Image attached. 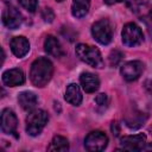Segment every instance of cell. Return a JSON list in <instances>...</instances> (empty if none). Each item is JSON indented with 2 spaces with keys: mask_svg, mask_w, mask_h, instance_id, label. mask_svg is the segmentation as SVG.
Segmentation results:
<instances>
[{
  "mask_svg": "<svg viewBox=\"0 0 152 152\" xmlns=\"http://www.w3.org/2000/svg\"><path fill=\"white\" fill-rule=\"evenodd\" d=\"M107 144H108V138L101 131H93L88 133V135L84 139V147L90 152L103 151L107 147Z\"/></svg>",
  "mask_w": 152,
  "mask_h": 152,
  "instance_id": "8992f818",
  "label": "cell"
},
{
  "mask_svg": "<svg viewBox=\"0 0 152 152\" xmlns=\"http://www.w3.org/2000/svg\"><path fill=\"white\" fill-rule=\"evenodd\" d=\"M80 82L86 93H94L100 87L99 77L91 72H82L80 76Z\"/></svg>",
  "mask_w": 152,
  "mask_h": 152,
  "instance_id": "4fadbf2b",
  "label": "cell"
},
{
  "mask_svg": "<svg viewBox=\"0 0 152 152\" xmlns=\"http://www.w3.org/2000/svg\"><path fill=\"white\" fill-rule=\"evenodd\" d=\"M95 102H96L97 107H101V108H107L108 102H109L107 94H103V93L99 94V95L95 97Z\"/></svg>",
  "mask_w": 152,
  "mask_h": 152,
  "instance_id": "cb8c5ba5",
  "label": "cell"
},
{
  "mask_svg": "<svg viewBox=\"0 0 152 152\" xmlns=\"http://www.w3.org/2000/svg\"><path fill=\"white\" fill-rule=\"evenodd\" d=\"M18 102H19L20 107L24 110L31 112L36 107V104L38 102V99H37L36 94L32 93V91H23L18 96Z\"/></svg>",
  "mask_w": 152,
  "mask_h": 152,
  "instance_id": "9a60e30c",
  "label": "cell"
},
{
  "mask_svg": "<svg viewBox=\"0 0 152 152\" xmlns=\"http://www.w3.org/2000/svg\"><path fill=\"white\" fill-rule=\"evenodd\" d=\"M90 7L89 0H72L71 5V13L75 18H83Z\"/></svg>",
  "mask_w": 152,
  "mask_h": 152,
  "instance_id": "e0dca14e",
  "label": "cell"
},
{
  "mask_svg": "<svg viewBox=\"0 0 152 152\" xmlns=\"http://www.w3.org/2000/svg\"><path fill=\"white\" fill-rule=\"evenodd\" d=\"M107 5H114V4H118V2H121L124 0H103Z\"/></svg>",
  "mask_w": 152,
  "mask_h": 152,
  "instance_id": "83f0119b",
  "label": "cell"
},
{
  "mask_svg": "<svg viewBox=\"0 0 152 152\" xmlns=\"http://www.w3.org/2000/svg\"><path fill=\"white\" fill-rule=\"evenodd\" d=\"M52 74H53V65L51 61L48 59L46 57H39L31 64L30 80L32 84L38 88L45 87L51 80Z\"/></svg>",
  "mask_w": 152,
  "mask_h": 152,
  "instance_id": "6da1fadb",
  "label": "cell"
},
{
  "mask_svg": "<svg viewBox=\"0 0 152 152\" xmlns=\"http://www.w3.org/2000/svg\"><path fill=\"white\" fill-rule=\"evenodd\" d=\"M142 71H144V64L140 61L126 62L120 69V74L122 76V78L127 82H133V81L138 80L141 76Z\"/></svg>",
  "mask_w": 152,
  "mask_h": 152,
  "instance_id": "52a82bcc",
  "label": "cell"
},
{
  "mask_svg": "<svg viewBox=\"0 0 152 152\" xmlns=\"http://www.w3.org/2000/svg\"><path fill=\"white\" fill-rule=\"evenodd\" d=\"M69 141L62 135H55L48 147V151H68Z\"/></svg>",
  "mask_w": 152,
  "mask_h": 152,
  "instance_id": "d6986e66",
  "label": "cell"
},
{
  "mask_svg": "<svg viewBox=\"0 0 152 152\" xmlns=\"http://www.w3.org/2000/svg\"><path fill=\"white\" fill-rule=\"evenodd\" d=\"M145 88H146L147 93L152 96V78H150V80L146 81V83H145Z\"/></svg>",
  "mask_w": 152,
  "mask_h": 152,
  "instance_id": "484cf974",
  "label": "cell"
},
{
  "mask_svg": "<svg viewBox=\"0 0 152 152\" xmlns=\"http://www.w3.org/2000/svg\"><path fill=\"white\" fill-rule=\"evenodd\" d=\"M142 151H152V142H146V145L144 146V148H142Z\"/></svg>",
  "mask_w": 152,
  "mask_h": 152,
  "instance_id": "f1b7e54d",
  "label": "cell"
},
{
  "mask_svg": "<svg viewBox=\"0 0 152 152\" xmlns=\"http://www.w3.org/2000/svg\"><path fill=\"white\" fill-rule=\"evenodd\" d=\"M18 2L20 4L21 7H24L27 12L31 13H33L38 6V0H18Z\"/></svg>",
  "mask_w": 152,
  "mask_h": 152,
  "instance_id": "7402d4cb",
  "label": "cell"
},
{
  "mask_svg": "<svg viewBox=\"0 0 152 152\" xmlns=\"http://www.w3.org/2000/svg\"><path fill=\"white\" fill-rule=\"evenodd\" d=\"M112 132H113V134H114L115 137H118V135H119L120 129H119V126H118V124H116V122H112Z\"/></svg>",
  "mask_w": 152,
  "mask_h": 152,
  "instance_id": "4316f807",
  "label": "cell"
},
{
  "mask_svg": "<svg viewBox=\"0 0 152 152\" xmlns=\"http://www.w3.org/2000/svg\"><path fill=\"white\" fill-rule=\"evenodd\" d=\"M56 1H58V2H62V1H63V0H56Z\"/></svg>",
  "mask_w": 152,
  "mask_h": 152,
  "instance_id": "f546056e",
  "label": "cell"
},
{
  "mask_svg": "<svg viewBox=\"0 0 152 152\" xmlns=\"http://www.w3.org/2000/svg\"><path fill=\"white\" fill-rule=\"evenodd\" d=\"M140 18H141V20L145 23V25H146V27L148 28V31L152 33V6L148 7V8L140 15Z\"/></svg>",
  "mask_w": 152,
  "mask_h": 152,
  "instance_id": "44dd1931",
  "label": "cell"
},
{
  "mask_svg": "<svg viewBox=\"0 0 152 152\" xmlns=\"http://www.w3.org/2000/svg\"><path fill=\"white\" fill-rule=\"evenodd\" d=\"M127 6L133 13L138 15H141L148 8L147 0H127Z\"/></svg>",
  "mask_w": 152,
  "mask_h": 152,
  "instance_id": "ffe728a7",
  "label": "cell"
},
{
  "mask_svg": "<svg viewBox=\"0 0 152 152\" xmlns=\"http://www.w3.org/2000/svg\"><path fill=\"white\" fill-rule=\"evenodd\" d=\"M121 39L124 45L133 48L137 45H140L142 43L144 36H142V31L141 28L134 24V23H127L121 32Z\"/></svg>",
  "mask_w": 152,
  "mask_h": 152,
  "instance_id": "5b68a950",
  "label": "cell"
},
{
  "mask_svg": "<svg viewBox=\"0 0 152 152\" xmlns=\"http://www.w3.org/2000/svg\"><path fill=\"white\" fill-rule=\"evenodd\" d=\"M91 34L94 39L102 44L108 45L113 39V27L108 19H100L91 25Z\"/></svg>",
  "mask_w": 152,
  "mask_h": 152,
  "instance_id": "277c9868",
  "label": "cell"
},
{
  "mask_svg": "<svg viewBox=\"0 0 152 152\" xmlns=\"http://www.w3.org/2000/svg\"><path fill=\"white\" fill-rule=\"evenodd\" d=\"M44 50L48 55L52 56V57H56V58H59L64 55V51L59 44V42L57 40L56 37L53 36H48L44 40Z\"/></svg>",
  "mask_w": 152,
  "mask_h": 152,
  "instance_id": "5bb4252c",
  "label": "cell"
},
{
  "mask_svg": "<svg viewBox=\"0 0 152 152\" xmlns=\"http://www.w3.org/2000/svg\"><path fill=\"white\" fill-rule=\"evenodd\" d=\"M122 57H124V55H122V52H120L119 50H114V51H112L110 55H109V63H110V65L114 66V65L119 64V63L121 62Z\"/></svg>",
  "mask_w": 152,
  "mask_h": 152,
  "instance_id": "603a6c76",
  "label": "cell"
},
{
  "mask_svg": "<svg viewBox=\"0 0 152 152\" xmlns=\"http://www.w3.org/2000/svg\"><path fill=\"white\" fill-rule=\"evenodd\" d=\"M2 82L5 86L7 87H17V86H21L25 82V75L24 72L18 69V68H13V69H8L2 74Z\"/></svg>",
  "mask_w": 152,
  "mask_h": 152,
  "instance_id": "8fae6325",
  "label": "cell"
},
{
  "mask_svg": "<svg viewBox=\"0 0 152 152\" xmlns=\"http://www.w3.org/2000/svg\"><path fill=\"white\" fill-rule=\"evenodd\" d=\"M1 18H2V24L10 30L18 28L23 23V17H21L20 12L11 5L5 7V10L2 11Z\"/></svg>",
  "mask_w": 152,
  "mask_h": 152,
  "instance_id": "ba28073f",
  "label": "cell"
},
{
  "mask_svg": "<svg viewBox=\"0 0 152 152\" xmlns=\"http://www.w3.org/2000/svg\"><path fill=\"white\" fill-rule=\"evenodd\" d=\"M146 120V115H144L142 113L140 112H137V113H133V114H128L126 118H125V122L126 125L129 127V128H139L140 126L144 125Z\"/></svg>",
  "mask_w": 152,
  "mask_h": 152,
  "instance_id": "ac0fdd59",
  "label": "cell"
},
{
  "mask_svg": "<svg viewBox=\"0 0 152 152\" xmlns=\"http://www.w3.org/2000/svg\"><path fill=\"white\" fill-rule=\"evenodd\" d=\"M10 46H11V50H12L13 55L17 56L18 58L24 57L30 51V43L23 36L13 37L11 43H10Z\"/></svg>",
  "mask_w": 152,
  "mask_h": 152,
  "instance_id": "7c38bea8",
  "label": "cell"
},
{
  "mask_svg": "<svg viewBox=\"0 0 152 152\" xmlns=\"http://www.w3.org/2000/svg\"><path fill=\"white\" fill-rule=\"evenodd\" d=\"M18 127V119L14 112L5 108L1 112V131L6 134H14Z\"/></svg>",
  "mask_w": 152,
  "mask_h": 152,
  "instance_id": "30bf717a",
  "label": "cell"
},
{
  "mask_svg": "<svg viewBox=\"0 0 152 152\" xmlns=\"http://www.w3.org/2000/svg\"><path fill=\"white\" fill-rule=\"evenodd\" d=\"M120 144H121V148L126 151H142L144 146L146 145V135L144 133L126 135L121 138Z\"/></svg>",
  "mask_w": 152,
  "mask_h": 152,
  "instance_id": "9c48e42d",
  "label": "cell"
},
{
  "mask_svg": "<svg viewBox=\"0 0 152 152\" xmlns=\"http://www.w3.org/2000/svg\"><path fill=\"white\" fill-rule=\"evenodd\" d=\"M49 121V115L43 109H34L31 110L30 114L26 116V132L28 135L36 137L38 135Z\"/></svg>",
  "mask_w": 152,
  "mask_h": 152,
  "instance_id": "3957f363",
  "label": "cell"
},
{
  "mask_svg": "<svg viewBox=\"0 0 152 152\" xmlns=\"http://www.w3.org/2000/svg\"><path fill=\"white\" fill-rule=\"evenodd\" d=\"M75 53L82 62H84L86 64H88L93 68L101 69L104 65V62H103V58H102L100 51L91 45L82 44V43L77 44L75 48Z\"/></svg>",
  "mask_w": 152,
  "mask_h": 152,
  "instance_id": "7a4b0ae2",
  "label": "cell"
},
{
  "mask_svg": "<svg viewBox=\"0 0 152 152\" xmlns=\"http://www.w3.org/2000/svg\"><path fill=\"white\" fill-rule=\"evenodd\" d=\"M151 131H152V127H151Z\"/></svg>",
  "mask_w": 152,
  "mask_h": 152,
  "instance_id": "4dcf8cb0",
  "label": "cell"
},
{
  "mask_svg": "<svg viewBox=\"0 0 152 152\" xmlns=\"http://www.w3.org/2000/svg\"><path fill=\"white\" fill-rule=\"evenodd\" d=\"M42 18H43L44 21H46V23H52L53 19H55V13H53V11H52L50 7H45V8L42 11Z\"/></svg>",
  "mask_w": 152,
  "mask_h": 152,
  "instance_id": "d4e9b609",
  "label": "cell"
},
{
  "mask_svg": "<svg viewBox=\"0 0 152 152\" xmlns=\"http://www.w3.org/2000/svg\"><path fill=\"white\" fill-rule=\"evenodd\" d=\"M65 100L72 106H80L82 102V94L76 83H70L65 90Z\"/></svg>",
  "mask_w": 152,
  "mask_h": 152,
  "instance_id": "2e32d148",
  "label": "cell"
}]
</instances>
